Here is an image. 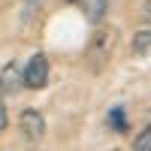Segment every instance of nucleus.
Returning <instances> with one entry per match:
<instances>
[{
  "label": "nucleus",
  "mask_w": 151,
  "mask_h": 151,
  "mask_svg": "<svg viewBox=\"0 0 151 151\" xmlns=\"http://www.w3.org/2000/svg\"><path fill=\"white\" fill-rule=\"evenodd\" d=\"M115 48V30H109V27H103V30H97L94 36H91V45H88V58L94 60V64H103V60L109 58V52Z\"/></svg>",
  "instance_id": "nucleus-3"
},
{
  "label": "nucleus",
  "mask_w": 151,
  "mask_h": 151,
  "mask_svg": "<svg viewBox=\"0 0 151 151\" xmlns=\"http://www.w3.org/2000/svg\"><path fill=\"white\" fill-rule=\"evenodd\" d=\"M21 82H24V88H30V91H42L45 88V82H48V58L42 52L30 55V60L21 70Z\"/></svg>",
  "instance_id": "nucleus-1"
},
{
  "label": "nucleus",
  "mask_w": 151,
  "mask_h": 151,
  "mask_svg": "<svg viewBox=\"0 0 151 151\" xmlns=\"http://www.w3.org/2000/svg\"><path fill=\"white\" fill-rule=\"evenodd\" d=\"M82 9H85V15H88V21H94V24H100L106 18V9H109V0H82Z\"/></svg>",
  "instance_id": "nucleus-5"
},
{
  "label": "nucleus",
  "mask_w": 151,
  "mask_h": 151,
  "mask_svg": "<svg viewBox=\"0 0 151 151\" xmlns=\"http://www.w3.org/2000/svg\"><path fill=\"white\" fill-rule=\"evenodd\" d=\"M21 88H24V82H21V70H18V64H6L3 70H0V91L18 94Z\"/></svg>",
  "instance_id": "nucleus-4"
},
{
  "label": "nucleus",
  "mask_w": 151,
  "mask_h": 151,
  "mask_svg": "<svg viewBox=\"0 0 151 151\" xmlns=\"http://www.w3.org/2000/svg\"><path fill=\"white\" fill-rule=\"evenodd\" d=\"M130 48H133V55H136V58H145V55L151 52V27H145V30H136V36H133Z\"/></svg>",
  "instance_id": "nucleus-6"
},
{
  "label": "nucleus",
  "mask_w": 151,
  "mask_h": 151,
  "mask_svg": "<svg viewBox=\"0 0 151 151\" xmlns=\"http://www.w3.org/2000/svg\"><path fill=\"white\" fill-rule=\"evenodd\" d=\"M106 121H109V127L115 130V133H127V112H124L121 106H115V109H112Z\"/></svg>",
  "instance_id": "nucleus-7"
},
{
  "label": "nucleus",
  "mask_w": 151,
  "mask_h": 151,
  "mask_svg": "<svg viewBox=\"0 0 151 151\" xmlns=\"http://www.w3.org/2000/svg\"><path fill=\"white\" fill-rule=\"evenodd\" d=\"M18 130L24 136V142L27 145H40L42 136H45V118L40 109H24L18 115Z\"/></svg>",
  "instance_id": "nucleus-2"
},
{
  "label": "nucleus",
  "mask_w": 151,
  "mask_h": 151,
  "mask_svg": "<svg viewBox=\"0 0 151 151\" xmlns=\"http://www.w3.org/2000/svg\"><path fill=\"white\" fill-rule=\"evenodd\" d=\"M6 124H9V112H6V100H3V91H0V133L6 130Z\"/></svg>",
  "instance_id": "nucleus-9"
},
{
  "label": "nucleus",
  "mask_w": 151,
  "mask_h": 151,
  "mask_svg": "<svg viewBox=\"0 0 151 151\" xmlns=\"http://www.w3.org/2000/svg\"><path fill=\"white\" fill-rule=\"evenodd\" d=\"M133 151H151V124H145V127L133 136Z\"/></svg>",
  "instance_id": "nucleus-8"
},
{
  "label": "nucleus",
  "mask_w": 151,
  "mask_h": 151,
  "mask_svg": "<svg viewBox=\"0 0 151 151\" xmlns=\"http://www.w3.org/2000/svg\"><path fill=\"white\" fill-rule=\"evenodd\" d=\"M145 18H151V3H145Z\"/></svg>",
  "instance_id": "nucleus-10"
}]
</instances>
